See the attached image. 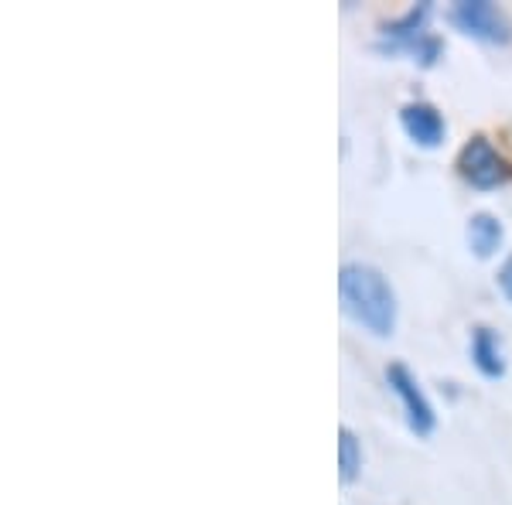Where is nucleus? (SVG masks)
Segmentation results:
<instances>
[{"label":"nucleus","instance_id":"obj_3","mask_svg":"<svg viewBox=\"0 0 512 505\" xmlns=\"http://www.w3.org/2000/svg\"><path fill=\"white\" fill-rule=\"evenodd\" d=\"M448 21L461 35L485 41V45H509L512 41V21L502 7L489 4V0H458L448 11Z\"/></svg>","mask_w":512,"mask_h":505},{"label":"nucleus","instance_id":"obj_6","mask_svg":"<svg viewBox=\"0 0 512 505\" xmlns=\"http://www.w3.org/2000/svg\"><path fill=\"white\" fill-rule=\"evenodd\" d=\"M400 127L403 134L414 140L417 147H437L448 134V123H444V113L437 110L434 103H407L400 110Z\"/></svg>","mask_w":512,"mask_h":505},{"label":"nucleus","instance_id":"obj_2","mask_svg":"<svg viewBox=\"0 0 512 505\" xmlns=\"http://www.w3.org/2000/svg\"><path fill=\"white\" fill-rule=\"evenodd\" d=\"M458 175L478 192H492L512 181V164L492 147L489 137H472L458 154Z\"/></svg>","mask_w":512,"mask_h":505},{"label":"nucleus","instance_id":"obj_4","mask_svg":"<svg viewBox=\"0 0 512 505\" xmlns=\"http://www.w3.org/2000/svg\"><path fill=\"white\" fill-rule=\"evenodd\" d=\"M386 383H390L393 393L400 396L403 413H407V427L414 430L417 437L434 434L437 413H434V407H431V400H427V393L420 389L414 372L403 366V362H393V366H386Z\"/></svg>","mask_w":512,"mask_h":505},{"label":"nucleus","instance_id":"obj_11","mask_svg":"<svg viewBox=\"0 0 512 505\" xmlns=\"http://www.w3.org/2000/svg\"><path fill=\"white\" fill-rule=\"evenodd\" d=\"M495 284H499V291L506 294V301H512V256L502 263L499 273H495Z\"/></svg>","mask_w":512,"mask_h":505},{"label":"nucleus","instance_id":"obj_9","mask_svg":"<svg viewBox=\"0 0 512 505\" xmlns=\"http://www.w3.org/2000/svg\"><path fill=\"white\" fill-rule=\"evenodd\" d=\"M362 471V441L349 427H338V478L352 485Z\"/></svg>","mask_w":512,"mask_h":505},{"label":"nucleus","instance_id":"obj_1","mask_svg":"<svg viewBox=\"0 0 512 505\" xmlns=\"http://www.w3.org/2000/svg\"><path fill=\"white\" fill-rule=\"evenodd\" d=\"M338 297L345 314L373 331L376 338H390L396 328V294L390 280L369 263H345L338 273Z\"/></svg>","mask_w":512,"mask_h":505},{"label":"nucleus","instance_id":"obj_10","mask_svg":"<svg viewBox=\"0 0 512 505\" xmlns=\"http://www.w3.org/2000/svg\"><path fill=\"white\" fill-rule=\"evenodd\" d=\"M441 52H444V41L437 38V35H427L420 45L414 48V62H420L424 69H431V65L441 59Z\"/></svg>","mask_w":512,"mask_h":505},{"label":"nucleus","instance_id":"obj_7","mask_svg":"<svg viewBox=\"0 0 512 505\" xmlns=\"http://www.w3.org/2000/svg\"><path fill=\"white\" fill-rule=\"evenodd\" d=\"M472 362L485 379L506 376V352H502V338L489 325H478L472 331Z\"/></svg>","mask_w":512,"mask_h":505},{"label":"nucleus","instance_id":"obj_5","mask_svg":"<svg viewBox=\"0 0 512 505\" xmlns=\"http://www.w3.org/2000/svg\"><path fill=\"white\" fill-rule=\"evenodd\" d=\"M431 11L434 7L427 4H417V7H410L403 18H396V21H386L383 28H379V41H376V48L383 55H400V52H407V55H414V48L424 41L431 31H427V21H431Z\"/></svg>","mask_w":512,"mask_h":505},{"label":"nucleus","instance_id":"obj_8","mask_svg":"<svg viewBox=\"0 0 512 505\" xmlns=\"http://www.w3.org/2000/svg\"><path fill=\"white\" fill-rule=\"evenodd\" d=\"M502 239H506V229H502V222L495 219L492 212H475L472 219H468V246H472L475 256L489 260L502 246Z\"/></svg>","mask_w":512,"mask_h":505}]
</instances>
